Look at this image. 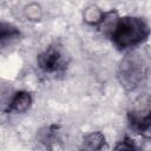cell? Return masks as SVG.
<instances>
[{
	"mask_svg": "<svg viewBox=\"0 0 151 151\" xmlns=\"http://www.w3.org/2000/svg\"><path fill=\"white\" fill-rule=\"evenodd\" d=\"M109 33L118 50H127L144 42L150 34V27L140 17L125 15L113 21Z\"/></svg>",
	"mask_w": 151,
	"mask_h": 151,
	"instance_id": "1",
	"label": "cell"
},
{
	"mask_svg": "<svg viewBox=\"0 0 151 151\" xmlns=\"http://www.w3.org/2000/svg\"><path fill=\"white\" fill-rule=\"evenodd\" d=\"M70 63V58L64 47L58 44L48 45L37 58L39 70L47 76L61 74L66 71Z\"/></svg>",
	"mask_w": 151,
	"mask_h": 151,
	"instance_id": "2",
	"label": "cell"
},
{
	"mask_svg": "<svg viewBox=\"0 0 151 151\" xmlns=\"http://www.w3.org/2000/svg\"><path fill=\"white\" fill-rule=\"evenodd\" d=\"M127 122L130 127L137 133H149L151 131V94L137 97L127 109Z\"/></svg>",
	"mask_w": 151,
	"mask_h": 151,
	"instance_id": "3",
	"label": "cell"
},
{
	"mask_svg": "<svg viewBox=\"0 0 151 151\" xmlns=\"http://www.w3.org/2000/svg\"><path fill=\"white\" fill-rule=\"evenodd\" d=\"M146 64L139 54H130L125 57L119 66L118 79L126 90L136 88L146 77Z\"/></svg>",
	"mask_w": 151,
	"mask_h": 151,
	"instance_id": "4",
	"label": "cell"
},
{
	"mask_svg": "<svg viewBox=\"0 0 151 151\" xmlns=\"http://www.w3.org/2000/svg\"><path fill=\"white\" fill-rule=\"evenodd\" d=\"M32 103H33V99L29 92L18 91L13 94V97L8 101L6 111L11 113H24L31 107Z\"/></svg>",
	"mask_w": 151,
	"mask_h": 151,
	"instance_id": "5",
	"label": "cell"
},
{
	"mask_svg": "<svg viewBox=\"0 0 151 151\" xmlns=\"http://www.w3.org/2000/svg\"><path fill=\"white\" fill-rule=\"evenodd\" d=\"M21 35V32L18 27L12 24L2 21L0 25V44L1 47H6L7 45L17 41Z\"/></svg>",
	"mask_w": 151,
	"mask_h": 151,
	"instance_id": "6",
	"label": "cell"
},
{
	"mask_svg": "<svg viewBox=\"0 0 151 151\" xmlns=\"http://www.w3.org/2000/svg\"><path fill=\"white\" fill-rule=\"evenodd\" d=\"M104 143H105V137L99 131L92 132V133L87 134L84 138V147L91 149V150H93V149L94 150L96 149H101Z\"/></svg>",
	"mask_w": 151,
	"mask_h": 151,
	"instance_id": "7",
	"label": "cell"
},
{
	"mask_svg": "<svg viewBox=\"0 0 151 151\" xmlns=\"http://www.w3.org/2000/svg\"><path fill=\"white\" fill-rule=\"evenodd\" d=\"M116 149H136V145L133 144V140L130 139L129 137H125L119 145L116 146Z\"/></svg>",
	"mask_w": 151,
	"mask_h": 151,
	"instance_id": "8",
	"label": "cell"
}]
</instances>
